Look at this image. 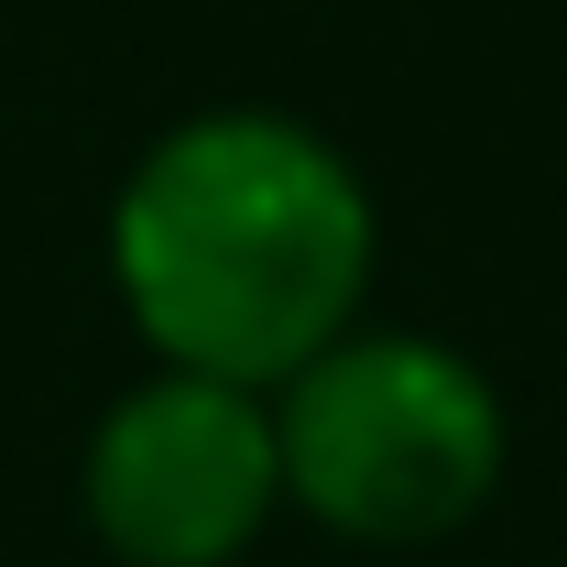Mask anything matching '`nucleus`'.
<instances>
[{
    "label": "nucleus",
    "mask_w": 567,
    "mask_h": 567,
    "mask_svg": "<svg viewBox=\"0 0 567 567\" xmlns=\"http://www.w3.org/2000/svg\"><path fill=\"white\" fill-rule=\"evenodd\" d=\"M382 218L339 142L295 110H197L110 197V284L142 350L274 393L360 328Z\"/></svg>",
    "instance_id": "1"
},
{
    "label": "nucleus",
    "mask_w": 567,
    "mask_h": 567,
    "mask_svg": "<svg viewBox=\"0 0 567 567\" xmlns=\"http://www.w3.org/2000/svg\"><path fill=\"white\" fill-rule=\"evenodd\" d=\"M284 513L350 546H436L513 470L502 382L425 328H339L295 382H274Z\"/></svg>",
    "instance_id": "2"
},
{
    "label": "nucleus",
    "mask_w": 567,
    "mask_h": 567,
    "mask_svg": "<svg viewBox=\"0 0 567 567\" xmlns=\"http://www.w3.org/2000/svg\"><path fill=\"white\" fill-rule=\"evenodd\" d=\"M87 535L121 567H240L284 513L274 393L153 360L76 458Z\"/></svg>",
    "instance_id": "3"
}]
</instances>
